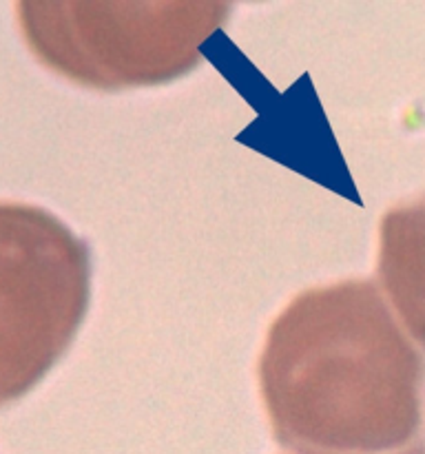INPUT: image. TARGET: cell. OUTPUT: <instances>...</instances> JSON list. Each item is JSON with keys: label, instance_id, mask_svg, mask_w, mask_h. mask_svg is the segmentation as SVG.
Wrapping results in <instances>:
<instances>
[{"label": "cell", "instance_id": "obj_2", "mask_svg": "<svg viewBox=\"0 0 425 454\" xmlns=\"http://www.w3.org/2000/svg\"><path fill=\"white\" fill-rule=\"evenodd\" d=\"M226 13L221 3H20L18 25L53 74L113 91L186 74Z\"/></svg>", "mask_w": 425, "mask_h": 454}, {"label": "cell", "instance_id": "obj_1", "mask_svg": "<svg viewBox=\"0 0 425 454\" xmlns=\"http://www.w3.org/2000/svg\"><path fill=\"white\" fill-rule=\"evenodd\" d=\"M423 353L372 282L301 293L259 359L274 439L295 454H423Z\"/></svg>", "mask_w": 425, "mask_h": 454}, {"label": "cell", "instance_id": "obj_4", "mask_svg": "<svg viewBox=\"0 0 425 454\" xmlns=\"http://www.w3.org/2000/svg\"><path fill=\"white\" fill-rule=\"evenodd\" d=\"M376 282L407 335L425 350V193L383 215Z\"/></svg>", "mask_w": 425, "mask_h": 454}, {"label": "cell", "instance_id": "obj_3", "mask_svg": "<svg viewBox=\"0 0 425 454\" xmlns=\"http://www.w3.org/2000/svg\"><path fill=\"white\" fill-rule=\"evenodd\" d=\"M89 295L87 244L44 208L0 202V411L60 362Z\"/></svg>", "mask_w": 425, "mask_h": 454}]
</instances>
